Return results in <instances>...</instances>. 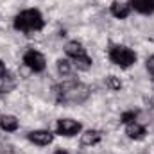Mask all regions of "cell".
Returning a JSON list of instances; mask_svg holds the SVG:
<instances>
[{"instance_id": "cell-1", "label": "cell", "mask_w": 154, "mask_h": 154, "mask_svg": "<svg viewBox=\"0 0 154 154\" xmlns=\"http://www.w3.org/2000/svg\"><path fill=\"white\" fill-rule=\"evenodd\" d=\"M56 99L61 104H81L90 97V88L82 82H63L54 88Z\"/></svg>"}, {"instance_id": "cell-2", "label": "cell", "mask_w": 154, "mask_h": 154, "mask_svg": "<svg viewBox=\"0 0 154 154\" xmlns=\"http://www.w3.org/2000/svg\"><path fill=\"white\" fill-rule=\"evenodd\" d=\"M45 25V20L41 16L38 9H27L22 11L20 14H16L14 18V29L22 31V32H34V31H41Z\"/></svg>"}, {"instance_id": "cell-3", "label": "cell", "mask_w": 154, "mask_h": 154, "mask_svg": "<svg viewBox=\"0 0 154 154\" xmlns=\"http://www.w3.org/2000/svg\"><path fill=\"white\" fill-rule=\"evenodd\" d=\"M65 52L74 59V65L77 66V70H90L91 68V57L86 54L84 47L79 41H68L65 47Z\"/></svg>"}, {"instance_id": "cell-4", "label": "cell", "mask_w": 154, "mask_h": 154, "mask_svg": "<svg viewBox=\"0 0 154 154\" xmlns=\"http://www.w3.org/2000/svg\"><path fill=\"white\" fill-rule=\"evenodd\" d=\"M109 59H111V63H115L120 68H129L131 65L136 63V54L129 47L115 45L109 48Z\"/></svg>"}, {"instance_id": "cell-5", "label": "cell", "mask_w": 154, "mask_h": 154, "mask_svg": "<svg viewBox=\"0 0 154 154\" xmlns=\"http://www.w3.org/2000/svg\"><path fill=\"white\" fill-rule=\"evenodd\" d=\"M23 63H25V66L31 68L32 72H43L45 66H47L45 56H43L41 52H38V50H34V48H31V50H27V52L23 54Z\"/></svg>"}, {"instance_id": "cell-6", "label": "cell", "mask_w": 154, "mask_h": 154, "mask_svg": "<svg viewBox=\"0 0 154 154\" xmlns=\"http://www.w3.org/2000/svg\"><path fill=\"white\" fill-rule=\"evenodd\" d=\"M81 133V124L72 118H61L57 120V134L61 136H75Z\"/></svg>"}, {"instance_id": "cell-7", "label": "cell", "mask_w": 154, "mask_h": 154, "mask_svg": "<svg viewBox=\"0 0 154 154\" xmlns=\"http://www.w3.org/2000/svg\"><path fill=\"white\" fill-rule=\"evenodd\" d=\"M27 138H29L32 143H36V145H48V143H52V140H54V134H52L50 131L38 129V131H31Z\"/></svg>"}, {"instance_id": "cell-8", "label": "cell", "mask_w": 154, "mask_h": 154, "mask_svg": "<svg viewBox=\"0 0 154 154\" xmlns=\"http://www.w3.org/2000/svg\"><path fill=\"white\" fill-rule=\"evenodd\" d=\"M131 9H134L142 14H152L154 0H131Z\"/></svg>"}, {"instance_id": "cell-9", "label": "cell", "mask_w": 154, "mask_h": 154, "mask_svg": "<svg viewBox=\"0 0 154 154\" xmlns=\"http://www.w3.org/2000/svg\"><path fill=\"white\" fill-rule=\"evenodd\" d=\"M129 13H131V4L118 2V0L111 4V14H113L115 18L124 20V18H127V16H129Z\"/></svg>"}, {"instance_id": "cell-10", "label": "cell", "mask_w": 154, "mask_h": 154, "mask_svg": "<svg viewBox=\"0 0 154 154\" xmlns=\"http://www.w3.org/2000/svg\"><path fill=\"white\" fill-rule=\"evenodd\" d=\"M18 125H20V122H18V118H16V116H13V115L0 116V129H2V131L13 133V131H16V129H18Z\"/></svg>"}, {"instance_id": "cell-11", "label": "cell", "mask_w": 154, "mask_h": 154, "mask_svg": "<svg viewBox=\"0 0 154 154\" xmlns=\"http://www.w3.org/2000/svg\"><path fill=\"white\" fill-rule=\"evenodd\" d=\"M125 134L129 138H133V140H142L145 136V127L140 125V124H136V122H131L125 127Z\"/></svg>"}, {"instance_id": "cell-12", "label": "cell", "mask_w": 154, "mask_h": 154, "mask_svg": "<svg viewBox=\"0 0 154 154\" xmlns=\"http://www.w3.org/2000/svg\"><path fill=\"white\" fill-rule=\"evenodd\" d=\"M102 140V133L100 131H95V129H90L86 133L81 134V143L82 145H95Z\"/></svg>"}, {"instance_id": "cell-13", "label": "cell", "mask_w": 154, "mask_h": 154, "mask_svg": "<svg viewBox=\"0 0 154 154\" xmlns=\"http://www.w3.org/2000/svg\"><path fill=\"white\" fill-rule=\"evenodd\" d=\"M57 72H59L61 75H68V74L72 72V65H70V61H66V59H59V61H57Z\"/></svg>"}, {"instance_id": "cell-14", "label": "cell", "mask_w": 154, "mask_h": 154, "mask_svg": "<svg viewBox=\"0 0 154 154\" xmlns=\"http://www.w3.org/2000/svg\"><path fill=\"white\" fill-rule=\"evenodd\" d=\"M106 86H108L109 90L116 91V90H120V88H122V82H120V79H118V77L108 75V77H106Z\"/></svg>"}, {"instance_id": "cell-15", "label": "cell", "mask_w": 154, "mask_h": 154, "mask_svg": "<svg viewBox=\"0 0 154 154\" xmlns=\"http://www.w3.org/2000/svg\"><path fill=\"white\" fill-rule=\"evenodd\" d=\"M136 116H138V111H125V113H122V116H120V122L122 124H131V122L136 120Z\"/></svg>"}, {"instance_id": "cell-16", "label": "cell", "mask_w": 154, "mask_h": 154, "mask_svg": "<svg viewBox=\"0 0 154 154\" xmlns=\"http://www.w3.org/2000/svg\"><path fill=\"white\" fill-rule=\"evenodd\" d=\"M147 70H149V74H151L152 79H154V54L147 59Z\"/></svg>"}, {"instance_id": "cell-17", "label": "cell", "mask_w": 154, "mask_h": 154, "mask_svg": "<svg viewBox=\"0 0 154 154\" xmlns=\"http://www.w3.org/2000/svg\"><path fill=\"white\" fill-rule=\"evenodd\" d=\"M7 74V70H5V65H4V61H0V79H4Z\"/></svg>"}, {"instance_id": "cell-18", "label": "cell", "mask_w": 154, "mask_h": 154, "mask_svg": "<svg viewBox=\"0 0 154 154\" xmlns=\"http://www.w3.org/2000/svg\"><path fill=\"white\" fill-rule=\"evenodd\" d=\"M54 154H68V152H66V151H63V149H57Z\"/></svg>"}]
</instances>
